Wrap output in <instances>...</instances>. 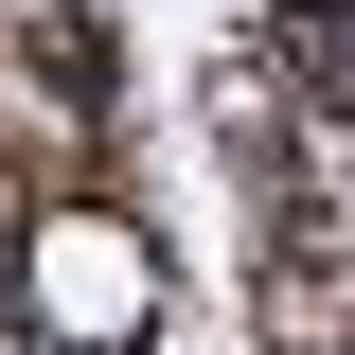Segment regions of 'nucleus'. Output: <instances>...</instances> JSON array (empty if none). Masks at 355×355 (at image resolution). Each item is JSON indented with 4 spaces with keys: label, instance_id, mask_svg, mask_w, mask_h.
Returning a JSON list of instances; mask_svg holds the SVG:
<instances>
[{
    "label": "nucleus",
    "instance_id": "obj_1",
    "mask_svg": "<svg viewBox=\"0 0 355 355\" xmlns=\"http://www.w3.org/2000/svg\"><path fill=\"white\" fill-rule=\"evenodd\" d=\"M36 338L53 355H125L142 338V231H107V214L36 231Z\"/></svg>",
    "mask_w": 355,
    "mask_h": 355
},
{
    "label": "nucleus",
    "instance_id": "obj_2",
    "mask_svg": "<svg viewBox=\"0 0 355 355\" xmlns=\"http://www.w3.org/2000/svg\"><path fill=\"white\" fill-rule=\"evenodd\" d=\"M302 71H320V89L355 107V0H338V18H302Z\"/></svg>",
    "mask_w": 355,
    "mask_h": 355
}]
</instances>
